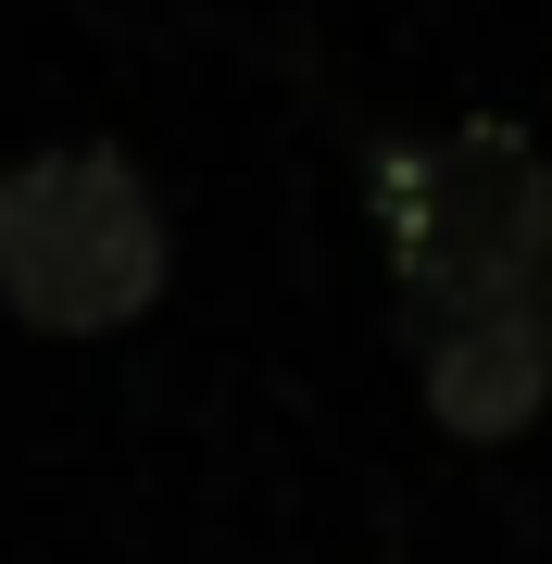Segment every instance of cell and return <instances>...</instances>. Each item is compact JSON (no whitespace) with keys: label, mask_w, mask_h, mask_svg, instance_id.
Instances as JSON below:
<instances>
[{"label":"cell","mask_w":552,"mask_h":564,"mask_svg":"<svg viewBox=\"0 0 552 564\" xmlns=\"http://www.w3.org/2000/svg\"><path fill=\"white\" fill-rule=\"evenodd\" d=\"M377 226L402 276L414 389L452 440H515L552 402V163L515 126H440L377 151Z\"/></svg>","instance_id":"obj_1"},{"label":"cell","mask_w":552,"mask_h":564,"mask_svg":"<svg viewBox=\"0 0 552 564\" xmlns=\"http://www.w3.org/2000/svg\"><path fill=\"white\" fill-rule=\"evenodd\" d=\"M176 239L151 176L101 139H63L0 176V314L39 339H113L164 302Z\"/></svg>","instance_id":"obj_2"}]
</instances>
